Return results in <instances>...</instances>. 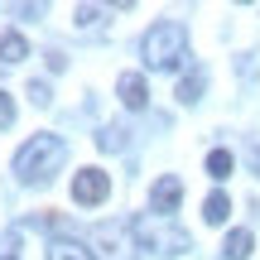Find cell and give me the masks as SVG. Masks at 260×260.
<instances>
[{"label":"cell","mask_w":260,"mask_h":260,"mask_svg":"<svg viewBox=\"0 0 260 260\" xmlns=\"http://www.w3.org/2000/svg\"><path fill=\"white\" fill-rule=\"evenodd\" d=\"M203 87H207V73H203V68H193V73L178 82V92H174V96H178L183 106H198V102H203Z\"/></svg>","instance_id":"cell-8"},{"label":"cell","mask_w":260,"mask_h":260,"mask_svg":"<svg viewBox=\"0 0 260 260\" xmlns=\"http://www.w3.org/2000/svg\"><path fill=\"white\" fill-rule=\"evenodd\" d=\"M106 193H111V174H102V169H77L73 174V203L96 207Z\"/></svg>","instance_id":"cell-5"},{"label":"cell","mask_w":260,"mask_h":260,"mask_svg":"<svg viewBox=\"0 0 260 260\" xmlns=\"http://www.w3.org/2000/svg\"><path fill=\"white\" fill-rule=\"evenodd\" d=\"M116 92H121V102L130 106V111H140V106L149 102V87H145L140 73H121V77H116Z\"/></svg>","instance_id":"cell-7"},{"label":"cell","mask_w":260,"mask_h":260,"mask_svg":"<svg viewBox=\"0 0 260 260\" xmlns=\"http://www.w3.org/2000/svg\"><path fill=\"white\" fill-rule=\"evenodd\" d=\"M48 260H92V251H87L82 241H73V236H58V241L48 246Z\"/></svg>","instance_id":"cell-11"},{"label":"cell","mask_w":260,"mask_h":260,"mask_svg":"<svg viewBox=\"0 0 260 260\" xmlns=\"http://www.w3.org/2000/svg\"><path fill=\"white\" fill-rule=\"evenodd\" d=\"M125 145H130V130L125 125H102V130H96V149H106V154H121Z\"/></svg>","instance_id":"cell-10"},{"label":"cell","mask_w":260,"mask_h":260,"mask_svg":"<svg viewBox=\"0 0 260 260\" xmlns=\"http://www.w3.org/2000/svg\"><path fill=\"white\" fill-rule=\"evenodd\" d=\"M226 212H232V198L217 188V193H207V203H203V222H212V226H222L226 222Z\"/></svg>","instance_id":"cell-13"},{"label":"cell","mask_w":260,"mask_h":260,"mask_svg":"<svg viewBox=\"0 0 260 260\" xmlns=\"http://www.w3.org/2000/svg\"><path fill=\"white\" fill-rule=\"evenodd\" d=\"M178 198H183V178H178V174H164L154 188H149V212H154V217H169L178 207Z\"/></svg>","instance_id":"cell-6"},{"label":"cell","mask_w":260,"mask_h":260,"mask_svg":"<svg viewBox=\"0 0 260 260\" xmlns=\"http://www.w3.org/2000/svg\"><path fill=\"white\" fill-rule=\"evenodd\" d=\"M92 246L102 260H135V246H130V222H96L92 226Z\"/></svg>","instance_id":"cell-4"},{"label":"cell","mask_w":260,"mask_h":260,"mask_svg":"<svg viewBox=\"0 0 260 260\" xmlns=\"http://www.w3.org/2000/svg\"><path fill=\"white\" fill-rule=\"evenodd\" d=\"M251 164H255V174H260V145H255V149H251Z\"/></svg>","instance_id":"cell-19"},{"label":"cell","mask_w":260,"mask_h":260,"mask_svg":"<svg viewBox=\"0 0 260 260\" xmlns=\"http://www.w3.org/2000/svg\"><path fill=\"white\" fill-rule=\"evenodd\" d=\"M232 149H212V154H207V178H217V183H222L226 174H232Z\"/></svg>","instance_id":"cell-14"},{"label":"cell","mask_w":260,"mask_h":260,"mask_svg":"<svg viewBox=\"0 0 260 260\" xmlns=\"http://www.w3.org/2000/svg\"><path fill=\"white\" fill-rule=\"evenodd\" d=\"M130 236L140 241V251H154V255H178V251L193 246V236L183 226H174L169 217H154V212L130 217Z\"/></svg>","instance_id":"cell-3"},{"label":"cell","mask_w":260,"mask_h":260,"mask_svg":"<svg viewBox=\"0 0 260 260\" xmlns=\"http://www.w3.org/2000/svg\"><path fill=\"white\" fill-rule=\"evenodd\" d=\"M96 19H102V10H96V5H77V10H73V24H82V29L96 24Z\"/></svg>","instance_id":"cell-17"},{"label":"cell","mask_w":260,"mask_h":260,"mask_svg":"<svg viewBox=\"0 0 260 260\" xmlns=\"http://www.w3.org/2000/svg\"><path fill=\"white\" fill-rule=\"evenodd\" d=\"M251 246H255V236L246 232V226H236V232H226L222 255H226V260H246V255H251Z\"/></svg>","instance_id":"cell-9"},{"label":"cell","mask_w":260,"mask_h":260,"mask_svg":"<svg viewBox=\"0 0 260 260\" xmlns=\"http://www.w3.org/2000/svg\"><path fill=\"white\" fill-rule=\"evenodd\" d=\"M29 58V44H24V34H0V63H24Z\"/></svg>","instance_id":"cell-12"},{"label":"cell","mask_w":260,"mask_h":260,"mask_svg":"<svg viewBox=\"0 0 260 260\" xmlns=\"http://www.w3.org/2000/svg\"><path fill=\"white\" fill-rule=\"evenodd\" d=\"M5 125H15V102H10V92L0 87V130Z\"/></svg>","instance_id":"cell-18"},{"label":"cell","mask_w":260,"mask_h":260,"mask_svg":"<svg viewBox=\"0 0 260 260\" xmlns=\"http://www.w3.org/2000/svg\"><path fill=\"white\" fill-rule=\"evenodd\" d=\"M140 53H145V63L154 68V73L178 68L188 58V24H178V19H159V24H149L145 39H140Z\"/></svg>","instance_id":"cell-2"},{"label":"cell","mask_w":260,"mask_h":260,"mask_svg":"<svg viewBox=\"0 0 260 260\" xmlns=\"http://www.w3.org/2000/svg\"><path fill=\"white\" fill-rule=\"evenodd\" d=\"M63 164H68V145H63V135H53V130H39L34 140H24V145L15 149V178L19 183H34V188L48 183Z\"/></svg>","instance_id":"cell-1"},{"label":"cell","mask_w":260,"mask_h":260,"mask_svg":"<svg viewBox=\"0 0 260 260\" xmlns=\"http://www.w3.org/2000/svg\"><path fill=\"white\" fill-rule=\"evenodd\" d=\"M0 260H19V226L0 232Z\"/></svg>","instance_id":"cell-15"},{"label":"cell","mask_w":260,"mask_h":260,"mask_svg":"<svg viewBox=\"0 0 260 260\" xmlns=\"http://www.w3.org/2000/svg\"><path fill=\"white\" fill-rule=\"evenodd\" d=\"M29 102L34 106H53V87L48 82H29Z\"/></svg>","instance_id":"cell-16"}]
</instances>
